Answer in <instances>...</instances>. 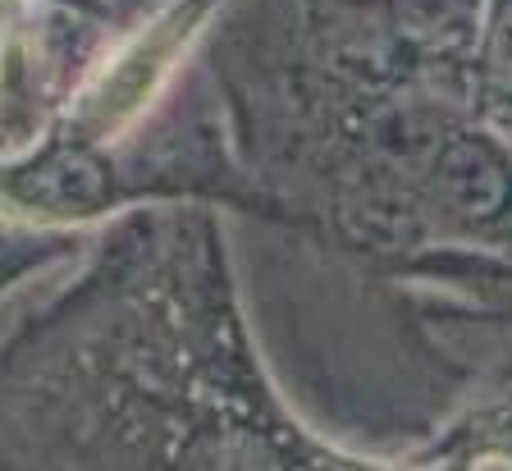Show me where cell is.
I'll use <instances>...</instances> for the list:
<instances>
[{"instance_id": "cell-5", "label": "cell", "mask_w": 512, "mask_h": 471, "mask_svg": "<svg viewBox=\"0 0 512 471\" xmlns=\"http://www.w3.org/2000/svg\"><path fill=\"white\" fill-rule=\"evenodd\" d=\"M92 238L83 229H51V225H28V220H10L0 215V298L23 284V279L42 275V270L60 266L69 257H83Z\"/></svg>"}, {"instance_id": "cell-1", "label": "cell", "mask_w": 512, "mask_h": 471, "mask_svg": "<svg viewBox=\"0 0 512 471\" xmlns=\"http://www.w3.org/2000/svg\"><path fill=\"white\" fill-rule=\"evenodd\" d=\"M371 467L279 394L211 202L101 220L83 270L0 334V471Z\"/></svg>"}, {"instance_id": "cell-6", "label": "cell", "mask_w": 512, "mask_h": 471, "mask_svg": "<svg viewBox=\"0 0 512 471\" xmlns=\"http://www.w3.org/2000/svg\"><path fill=\"white\" fill-rule=\"evenodd\" d=\"M160 5H170V0H110V10L119 14V23H124V33L128 28H138L147 14H156Z\"/></svg>"}, {"instance_id": "cell-2", "label": "cell", "mask_w": 512, "mask_h": 471, "mask_svg": "<svg viewBox=\"0 0 512 471\" xmlns=\"http://www.w3.org/2000/svg\"><path fill=\"white\" fill-rule=\"evenodd\" d=\"M192 65L252 225L371 284L512 307V142L458 97L330 65L266 0H220Z\"/></svg>"}, {"instance_id": "cell-7", "label": "cell", "mask_w": 512, "mask_h": 471, "mask_svg": "<svg viewBox=\"0 0 512 471\" xmlns=\"http://www.w3.org/2000/svg\"><path fill=\"white\" fill-rule=\"evenodd\" d=\"M74 5H110V0H74Z\"/></svg>"}, {"instance_id": "cell-8", "label": "cell", "mask_w": 512, "mask_h": 471, "mask_svg": "<svg viewBox=\"0 0 512 471\" xmlns=\"http://www.w3.org/2000/svg\"><path fill=\"white\" fill-rule=\"evenodd\" d=\"M494 311V316H512V307H490Z\"/></svg>"}, {"instance_id": "cell-3", "label": "cell", "mask_w": 512, "mask_h": 471, "mask_svg": "<svg viewBox=\"0 0 512 471\" xmlns=\"http://www.w3.org/2000/svg\"><path fill=\"white\" fill-rule=\"evenodd\" d=\"M407 316L458 362V394L439 421L398 453V467H512V316L439 289L398 284Z\"/></svg>"}, {"instance_id": "cell-4", "label": "cell", "mask_w": 512, "mask_h": 471, "mask_svg": "<svg viewBox=\"0 0 512 471\" xmlns=\"http://www.w3.org/2000/svg\"><path fill=\"white\" fill-rule=\"evenodd\" d=\"M467 110L512 142V0H480Z\"/></svg>"}]
</instances>
